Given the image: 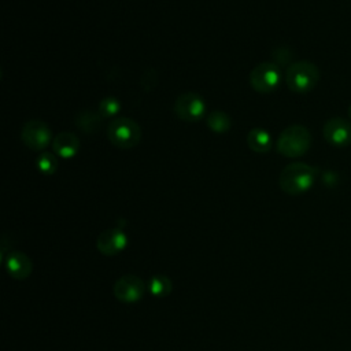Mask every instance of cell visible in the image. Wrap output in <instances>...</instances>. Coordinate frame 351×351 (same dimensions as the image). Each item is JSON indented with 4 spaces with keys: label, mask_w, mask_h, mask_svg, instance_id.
<instances>
[{
    "label": "cell",
    "mask_w": 351,
    "mask_h": 351,
    "mask_svg": "<svg viewBox=\"0 0 351 351\" xmlns=\"http://www.w3.org/2000/svg\"><path fill=\"white\" fill-rule=\"evenodd\" d=\"M317 174L315 167L304 162H292L281 170L278 184L287 195H302L314 185Z\"/></svg>",
    "instance_id": "1"
},
{
    "label": "cell",
    "mask_w": 351,
    "mask_h": 351,
    "mask_svg": "<svg viewBox=\"0 0 351 351\" xmlns=\"http://www.w3.org/2000/svg\"><path fill=\"white\" fill-rule=\"evenodd\" d=\"M321 73L317 64L310 60H296L287 67L285 82L293 93H308L319 82Z\"/></svg>",
    "instance_id": "2"
},
{
    "label": "cell",
    "mask_w": 351,
    "mask_h": 351,
    "mask_svg": "<svg viewBox=\"0 0 351 351\" xmlns=\"http://www.w3.org/2000/svg\"><path fill=\"white\" fill-rule=\"evenodd\" d=\"M311 147V134L303 125H291L285 128L277 141L276 149L285 158H300Z\"/></svg>",
    "instance_id": "3"
},
{
    "label": "cell",
    "mask_w": 351,
    "mask_h": 351,
    "mask_svg": "<svg viewBox=\"0 0 351 351\" xmlns=\"http://www.w3.org/2000/svg\"><path fill=\"white\" fill-rule=\"evenodd\" d=\"M107 137L110 143L122 149L134 148L141 140L140 125L128 117H117L107 126Z\"/></svg>",
    "instance_id": "4"
},
{
    "label": "cell",
    "mask_w": 351,
    "mask_h": 351,
    "mask_svg": "<svg viewBox=\"0 0 351 351\" xmlns=\"http://www.w3.org/2000/svg\"><path fill=\"white\" fill-rule=\"evenodd\" d=\"M282 80L281 69L274 62H262L250 73V85L258 93L274 92Z\"/></svg>",
    "instance_id": "5"
},
{
    "label": "cell",
    "mask_w": 351,
    "mask_h": 351,
    "mask_svg": "<svg viewBox=\"0 0 351 351\" xmlns=\"http://www.w3.org/2000/svg\"><path fill=\"white\" fill-rule=\"evenodd\" d=\"M177 118L186 122H196L206 115V101L195 92L181 93L174 101Z\"/></svg>",
    "instance_id": "6"
},
{
    "label": "cell",
    "mask_w": 351,
    "mask_h": 351,
    "mask_svg": "<svg viewBox=\"0 0 351 351\" xmlns=\"http://www.w3.org/2000/svg\"><path fill=\"white\" fill-rule=\"evenodd\" d=\"M51 138L52 132L49 126L40 119H32L26 122L21 130L22 143L33 151H43L47 148L51 143Z\"/></svg>",
    "instance_id": "7"
},
{
    "label": "cell",
    "mask_w": 351,
    "mask_h": 351,
    "mask_svg": "<svg viewBox=\"0 0 351 351\" xmlns=\"http://www.w3.org/2000/svg\"><path fill=\"white\" fill-rule=\"evenodd\" d=\"M325 141L335 148H346L351 144V121L333 117L328 119L322 128Z\"/></svg>",
    "instance_id": "8"
},
{
    "label": "cell",
    "mask_w": 351,
    "mask_h": 351,
    "mask_svg": "<svg viewBox=\"0 0 351 351\" xmlns=\"http://www.w3.org/2000/svg\"><path fill=\"white\" fill-rule=\"evenodd\" d=\"M145 291L144 281L134 276V274H126L117 280L114 284V295L118 300L123 303H133L143 298Z\"/></svg>",
    "instance_id": "9"
},
{
    "label": "cell",
    "mask_w": 351,
    "mask_h": 351,
    "mask_svg": "<svg viewBox=\"0 0 351 351\" xmlns=\"http://www.w3.org/2000/svg\"><path fill=\"white\" fill-rule=\"evenodd\" d=\"M126 244L128 237L123 230L118 228L103 230L96 241V247L103 255H117L126 247Z\"/></svg>",
    "instance_id": "10"
},
{
    "label": "cell",
    "mask_w": 351,
    "mask_h": 351,
    "mask_svg": "<svg viewBox=\"0 0 351 351\" xmlns=\"http://www.w3.org/2000/svg\"><path fill=\"white\" fill-rule=\"evenodd\" d=\"M5 269L8 274L15 280H25L33 270V263L27 255L19 251L10 252L5 258Z\"/></svg>",
    "instance_id": "11"
},
{
    "label": "cell",
    "mask_w": 351,
    "mask_h": 351,
    "mask_svg": "<svg viewBox=\"0 0 351 351\" xmlns=\"http://www.w3.org/2000/svg\"><path fill=\"white\" fill-rule=\"evenodd\" d=\"M52 149L59 158L71 159L78 154L80 140L71 132H60L52 141Z\"/></svg>",
    "instance_id": "12"
},
{
    "label": "cell",
    "mask_w": 351,
    "mask_h": 351,
    "mask_svg": "<svg viewBox=\"0 0 351 351\" xmlns=\"http://www.w3.org/2000/svg\"><path fill=\"white\" fill-rule=\"evenodd\" d=\"M247 145L254 152L265 154L271 149L273 140L267 130H265L262 128H254L247 134Z\"/></svg>",
    "instance_id": "13"
},
{
    "label": "cell",
    "mask_w": 351,
    "mask_h": 351,
    "mask_svg": "<svg viewBox=\"0 0 351 351\" xmlns=\"http://www.w3.org/2000/svg\"><path fill=\"white\" fill-rule=\"evenodd\" d=\"M103 117L97 112H93V111H84V112H80L77 117H75V125L77 128L84 132V133H88V134H92L95 133L96 130L100 129L101 123H103Z\"/></svg>",
    "instance_id": "14"
},
{
    "label": "cell",
    "mask_w": 351,
    "mask_h": 351,
    "mask_svg": "<svg viewBox=\"0 0 351 351\" xmlns=\"http://www.w3.org/2000/svg\"><path fill=\"white\" fill-rule=\"evenodd\" d=\"M148 289L152 295L158 296V298H165V296H169L171 289H173V285H171V281L167 276L165 274H155L149 278V282H148Z\"/></svg>",
    "instance_id": "15"
},
{
    "label": "cell",
    "mask_w": 351,
    "mask_h": 351,
    "mask_svg": "<svg viewBox=\"0 0 351 351\" xmlns=\"http://www.w3.org/2000/svg\"><path fill=\"white\" fill-rule=\"evenodd\" d=\"M207 126L215 133H225L232 126L230 117L223 111H213L207 115Z\"/></svg>",
    "instance_id": "16"
},
{
    "label": "cell",
    "mask_w": 351,
    "mask_h": 351,
    "mask_svg": "<svg viewBox=\"0 0 351 351\" xmlns=\"http://www.w3.org/2000/svg\"><path fill=\"white\" fill-rule=\"evenodd\" d=\"M36 167L41 174L51 176L58 169V159L51 152H43L36 160Z\"/></svg>",
    "instance_id": "17"
},
{
    "label": "cell",
    "mask_w": 351,
    "mask_h": 351,
    "mask_svg": "<svg viewBox=\"0 0 351 351\" xmlns=\"http://www.w3.org/2000/svg\"><path fill=\"white\" fill-rule=\"evenodd\" d=\"M97 111L103 118H117V115L121 111V103L118 99L112 96H107L99 103Z\"/></svg>",
    "instance_id": "18"
},
{
    "label": "cell",
    "mask_w": 351,
    "mask_h": 351,
    "mask_svg": "<svg viewBox=\"0 0 351 351\" xmlns=\"http://www.w3.org/2000/svg\"><path fill=\"white\" fill-rule=\"evenodd\" d=\"M347 112H348V118H350V121H351V104L348 106V110H347Z\"/></svg>",
    "instance_id": "19"
}]
</instances>
